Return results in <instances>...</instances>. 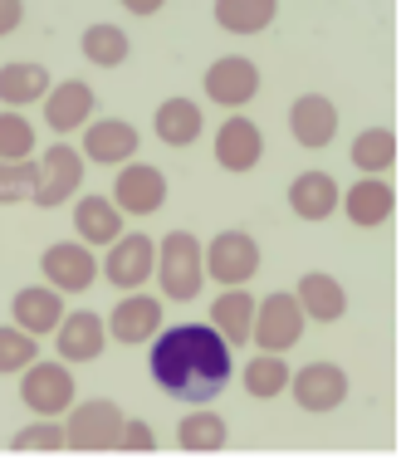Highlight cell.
I'll return each instance as SVG.
<instances>
[{
  "mask_svg": "<svg viewBox=\"0 0 406 465\" xmlns=\"http://www.w3.org/2000/svg\"><path fill=\"white\" fill-rule=\"evenodd\" d=\"M231 372H235L231 343L211 323H176V329L152 338V377L176 401L206 407L225 392Z\"/></svg>",
  "mask_w": 406,
  "mask_h": 465,
  "instance_id": "cell-1",
  "label": "cell"
},
{
  "mask_svg": "<svg viewBox=\"0 0 406 465\" xmlns=\"http://www.w3.org/2000/svg\"><path fill=\"white\" fill-rule=\"evenodd\" d=\"M152 280L162 284V299L172 304H192L206 284V265H201V241L192 231H172L162 235L157 260H152Z\"/></svg>",
  "mask_w": 406,
  "mask_h": 465,
  "instance_id": "cell-2",
  "label": "cell"
},
{
  "mask_svg": "<svg viewBox=\"0 0 406 465\" xmlns=\"http://www.w3.org/2000/svg\"><path fill=\"white\" fill-rule=\"evenodd\" d=\"M303 309L289 289H274L270 299H255V323H250V338L264 353H289V348L303 338Z\"/></svg>",
  "mask_w": 406,
  "mask_h": 465,
  "instance_id": "cell-3",
  "label": "cell"
},
{
  "mask_svg": "<svg viewBox=\"0 0 406 465\" xmlns=\"http://www.w3.org/2000/svg\"><path fill=\"white\" fill-rule=\"evenodd\" d=\"M74 372H69V362L59 358V362H40L35 358L30 368L20 372V401L35 411V417H64V411L74 407Z\"/></svg>",
  "mask_w": 406,
  "mask_h": 465,
  "instance_id": "cell-4",
  "label": "cell"
},
{
  "mask_svg": "<svg viewBox=\"0 0 406 465\" xmlns=\"http://www.w3.org/2000/svg\"><path fill=\"white\" fill-rule=\"evenodd\" d=\"M79 186H84V153H74L69 143L45 147V157L35 162V186H30L35 206L54 211V206H64Z\"/></svg>",
  "mask_w": 406,
  "mask_h": 465,
  "instance_id": "cell-5",
  "label": "cell"
},
{
  "mask_svg": "<svg viewBox=\"0 0 406 465\" xmlns=\"http://www.w3.org/2000/svg\"><path fill=\"white\" fill-rule=\"evenodd\" d=\"M118 431H123V411L118 401L94 397V401H74L69 421H64V446L69 450H118Z\"/></svg>",
  "mask_w": 406,
  "mask_h": 465,
  "instance_id": "cell-6",
  "label": "cell"
},
{
  "mask_svg": "<svg viewBox=\"0 0 406 465\" xmlns=\"http://www.w3.org/2000/svg\"><path fill=\"white\" fill-rule=\"evenodd\" d=\"M152 260H157V241L143 231H123L118 241L108 245L104 265H98V280H108L113 289H143L152 280Z\"/></svg>",
  "mask_w": 406,
  "mask_h": 465,
  "instance_id": "cell-7",
  "label": "cell"
},
{
  "mask_svg": "<svg viewBox=\"0 0 406 465\" xmlns=\"http://www.w3.org/2000/svg\"><path fill=\"white\" fill-rule=\"evenodd\" d=\"M201 265H206V280H215V284H250L260 274V245L245 231H221L206 245Z\"/></svg>",
  "mask_w": 406,
  "mask_h": 465,
  "instance_id": "cell-8",
  "label": "cell"
},
{
  "mask_svg": "<svg viewBox=\"0 0 406 465\" xmlns=\"http://www.w3.org/2000/svg\"><path fill=\"white\" fill-rule=\"evenodd\" d=\"M113 206L123 216H152L167 206V177L152 162H123L118 182H113Z\"/></svg>",
  "mask_w": 406,
  "mask_h": 465,
  "instance_id": "cell-9",
  "label": "cell"
},
{
  "mask_svg": "<svg viewBox=\"0 0 406 465\" xmlns=\"http://www.w3.org/2000/svg\"><path fill=\"white\" fill-rule=\"evenodd\" d=\"M289 392L303 411L323 417V411H338L348 401V372L338 362H309V368L289 372Z\"/></svg>",
  "mask_w": 406,
  "mask_h": 465,
  "instance_id": "cell-10",
  "label": "cell"
},
{
  "mask_svg": "<svg viewBox=\"0 0 406 465\" xmlns=\"http://www.w3.org/2000/svg\"><path fill=\"white\" fill-rule=\"evenodd\" d=\"M40 274H45V284L59 289V294H84V289L98 280V260L84 241H59L40 255Z\"/></svg>",
  "mask_w": 406,
  "mask_h": 465,
  "instance_id": "cell-11",
  "label": "cell"
},
{
  "mask_svg": "<svg viewBox=\"0 0 406 465\" xmlns=\"http://www.w3.org/2000/svg\"><path fill=\"white\" fill-rule=\"evenodd\" d=\"M104 329H108V338H118V343H128V348L152 343V338L162 333V299L128 289V294L118 299V309H108Z\"/></svg>",
  "mask_w": 406,
  "mask_h": 465,
  "instance_id": "cell-12",
  "label": "cell"
},
{
  "mask_svg": "<svg viewBox=\"0 0 406 465\" xmlns=\"http://www.w3.org/2000/svg\"><path fill=\"white\" fill-rule=\"evenodd\" d=\"M206 98L211 104H221V108H245L250 98L260 94V69H255V59H245V54H225V59H215V64L206 69Z\"/></svg>",
  "mask_w": 406,
  "mask_h": 465,
  "instance_id": "cell-13",
  "label": "cell"
},
{
  "mask_svg": "<svg viewBox=\"0 0 406 465\" xmlns=\"http://www.w3.org/2000/svg\"><path fill=\"white\" fill-rule=\"evenodd\" d=\"M137 128L128 118H94L84 123V157L98 167H123L128 157H137Z\"/></svg>",
  "mask_w": 406,
  "mask_h": 465,
  "instance_id": "cell-14",
  "label": "cell"
},
{
  "mask_svg": "<svg viewBox=\"0 0 406 465\" xmlns=\"http://www.w3.org/2000/svg\"><path fill=\"white\" fill-rule=\"evenodd\" d=\"M59 319H64V294L54 284H25L15 299H10V323L35 338L54 333Z\"/></svg>",
  "mask_w": 406,
  "mask_h": 465,
  "instance_id": "cell-15",
  "label": "cell"
},
{
  "mask_svg": "<svg viewBox=\"0 0 406 465\" xmlns=\"http://www.w3.org/2000/svg\"><path fill=\"white\" fill-rule=\"evenodd\" d=\"M94 84L88 79H59V84H49V94H45V123L54 133H79L88 118H94Z\"/></svg>",
  "mask_w": 406,
  "mask_h": 465,
  "instance_id": "cell-16",
  "label": "cell"
},
{
  "mask_svg": "<svg viewBox=\"0 0 406 465\" xmlns=\"http://www.w3.org/2000/svg\"><path fill=\"white\" fill-rule=\"evenodd\" d=\"M289 133H294V143L309 147V153L328 147L338 137V108H333V98H323V94L294 98V108H289Z\"/></svg>",
  "mask_w": 406,
  "mask_h": 465,
  "instance_id": "cell-17",
  "label": "cell"
},
{
  "mask_svg": "<svg viewBox=\"0 0 406 465\" xmlns=\"http://www.w3.org/2000/svg\"><path fill=\"white\" fill-rule=\"evenodd\" d=\"M104 343H108V329H104V319L98 313H69L64 309V319H59V329H54V348H59V358L69 362H94L98 353H104Z\"/></svg>",
  "mask_w": 406,
  "mask_h": 465,
  "instance_id": "cell-18",
  "label": "cell"
},
{
  "mask_svg": "<svg viewBox=\"0 0 406 465\" xmlns=\"http://www.w3.org/2000/svg\"><path fill=\"white\" fill-rule=\"evenodd\" d=\"M338 206L348 211V221L358 225V231H377V225H387L391 211H397V192H391L382 177H362L338 196Z\"/></svg>",
  "mask_w": 406,
  "mask_h": 465,
  "instance_id": "cell-19",
  "label": "cell"
},
{
  "mask_svg": "<svg viewBox=\"0 0 406 465\" xmlns=\"http://www.w3.org/2000/svg\"><path fill=\"white\" fill-rule=\"evenodd\" d=\"M264 157V133L250 118H225L215 133V162L225 172H255Z\"/></svg>",
  "mask_w": 406,
  "mask_h": 465,
  "instance_id": "cell-20",
  "label": "cell"
},
{
  "mask_svg": "<svg viewBox=\"0 0 406 465\" xmlns=\"http://www.w3.org/2000/svg\"><path fill=\"white\" fill-rule=\"evenodd\" d=\"M294 299H299L303 319H313V323H338L342 313H348V289H342V284H338V274H328V270L299 274Z\"/></svg>",
  "mask_w": 406,
  "mask_h": 465,
  "instance_id": "cell-21",
  "label": "cell"
},
{
  "mask_svg": "<svg viewBox=\"0 0 406 465\" xmlns=\"http://www.w3.org/2000/svg\"><path fill=\"white\" fill-rule=\"evenodd\" d=\"M338 196H342V186L328 177V172H299L294 182H289V211H294L299 221H309V225H319L328 221L338 211Z\"/></svg>",
  "mask_w": 406,
  "mask_h": 465,
  "instance_id": "cell-22",
  "label": "cell"
},
{
  "mask_svg": "<svg viewBox=\"0 0 406 465\" xmlns=\"http://www.w3.org/2000/svg\"><path fill=\"white\" fill-rule=\"evenodd\" d=\"M250 323H255V294L245 284H225L211 304V329L225 338L231 348L250 343Z\"/></svg>",
  "mask_w": 406,
  "mask_h": 465,
  "instance_id": "cell-23",
  "label": "cell"
},
{
  "mask_svg": "<svg viewBox=\"0 0 406 465\" xmlns=\"http://www.w3.org/2000/svg\"><path fill=\"white\" fill-rule=\"evenodd\" d=\"M152 128L167 147H192L201 128H206V118H201V104H192V98H162L157 113H152Z\"/></svg>",
  "mask_w": 406,
  "mask_h": 465,
  "instance_id": "cell-24",
  "label": "cell"
},
{
  "mask_svg": "<svg viewBox=\"0 0 406 465\" xmlns=\"http://www.w3.org/2000/svg\"><path fill=\"white\" fill-rule=\"evenodd\" d=\"M74 231L84 235V245H113L123 235V211L113 206V196H84L74 206Z\"/></svg>",
  "mask_w": 406,
  "mask_h": 465,
  "instance_id": "cell-25",
  "label": "cell"
},
{
  "mask_svg": "<svg viewBox=\"0 0 406 465\" xmlns=\"http://www.w3.org/2000/svg\"><path fill=\"white\" fill-rule=\"evenodd\" d=\"M45 94H49V69H45V64H30V59L0 64V108L40 104Z\"/></svg>",
  "mask_w": 406,
  "mask_h": 465,
  "instance_id": "cell-26",
  "label": "cell"
},
{
  "mask_svg": "<svg viewBox=\"0 0 406 465\" xmlns=\"http://www.w3.org/2000/svg\"><path fill=\"white\" fill-rule=\"evenodd\" d=\"M279 15V0H215V25L225 35H264Z\"/></svg>",
  "mask_w": 406,
  "mask_h": 465,
  "instance_id": "cell-27",
  "label": "cell"
},
{
  "mask_svg": "<svg viewBox=\"0 0 406 465\" xmlns=\"http://www.w3.org/2000/svg\"><path fill=\"white\" fill-rule=\"evenodd\" d=\"M352 167L367 172V177H382V172L391 167V162L401 157V143L391 128H362L358 137H352Z\"/></svg>",
  "mask_w": 406,
  "mask_h": 465,
  "instance_id": "cell-28",
  "label": "cell"
},
{
  "mask_svg": "<svg viewBox=\"0 0 406 465\" xmlns=\"http://www.w3.org/2000/svg\"><path fill=\"white\" fill-rule=\"evenodd\" d=\"M176 441H182V450H225L231 426H225V417H221V411H211V401H206V407H196V411H186V417H182Z\"/></svg>",
  "mask_w": 406,
  "mask_h": 465,
  "instance_id": "cell-29",
  "label": "cell"
},
{
  "mask_svg": "<svg viewBox=\"0 0 406 465\" xmlns=\"http://www.w3.org/2000/svg\"><path fill=\"white\" fill-rule=\"evenodd\" d=\"M289 362H284V353H260L240 368V382H245V392L250 397H260V401H270V397H279V392H289Z\"/></svg>",
  "mask_w": 406,
  "mask_h": 465,
  "instance_id": "cell-30",
  "label": "cell"
},
{
  "mask_svg": "<svg viewBox=\"0 0 406 465\" xmlns=\"http://www.w3.org/2000/svg\"><path fill=\"white\" fill-rule=\"evenodd\" d=\"M79 49H84V59H88V64H98V69H118L123 59H128L133 40H128V35L118 30V25L98 20V25H88V30H84Z\"/></svg>",
  "mask_w": 406,
  "mask_h": 465,
  "instance_id": "cell-31",
  "label": "cell"
},
{
  "mask_svg": "<svg viewBox=\"0 0 406 465\" xmlns=\"http://www.w3.org/2000/svg\"><path fill=\"white\" fill-rule=\"evenodd\" d=\"M0 157L5 162L35 157V123L20 118V108H0Z\"/></svg>",
  "mask_w": 406,
  "mask_h": 465,
  "instance_id": "cell-32",
  "label": "cell"
},
{
  "mask_svg": "<svg viewBox=\"0 0 406 465\" xmlns=\"http://www.w3.org/2000/svg\"><path fill=\"white\" fill-rule=\"evenodd\" d=\"M35 358H40V338L15 329V323H5V329H0V377H5V372H25Z\"/></svg>",
  "mask_w": 406,
  "mask_h": 465,
  "instance_id": "cell-33",
  "label": "cell"
},
{
  "mask_svg": "<svg viewBox=\"0 0 406 465\" xmlns=\"http://www.w3.org/2000/svg\"><path fill=\"white\" fill-rule=\"evenodd\" d=\"M10 450H20V456H30V450H64V426L54 417H40L10 436Z\"/></svg>",
  "mask_w": 406,
  "mask_h": 465,
  "instance_id": "cell-34",
  "label": "cell"
},
{
  "mask_svg": "<svg viewBox=\"0 0 406 465\" xmlns=\"http://www.w3.org/2000/svg\"><path fill=\"white\" fill-rule=\"evenodd\" d=\"M30 186H35V157H20V162L0 157V206L30 201Z\"/></svg>",
  "mask_w": 406,
  "mask_h": 465,
  "instance_id": "cell-35",
  "label": "cell"
},
{
  "mask_svg": "<svg viewBox=\"0 0 406 465\" xmlns=\"http://www.w3.org/2000/svg\"><path fill=\"white\" fill-rule=\"evenodd\" d=\"M118 450H137V456H147V450H157V431L143 421V417H123V431H118Z\"/></svg>",
  "mask_w": 406,
  "mask_h": 465,
  "instance_id": "cell-36",
  "label": "cell"
},
{
  "mask_svg": "<svg viewBox=\"0 0 406 465\" xmlns=\"http://www.w3.org/2000/svg\"><path fill=\"white\" fill-rule=\"evenodd\" d=\"M20 20H25V0H0V40L10 30H20Z\"/></svg>",
  "mask_w": 406,
  "mask_h": 465,
  "instance_id": "cell-37",
  "label": "cell"
},
{
  "mask_svg": "<svg viewBox=\"0 0 406 465\" xmlns=\"http://www.w3.org/2000/svg\"><path fill=\"white\" fill-rule=\"evenodd\" d=\"M162 5H167V0H123V10H133V15H157Z\"/></svg>",
  "mask_w": 406,
  "mask_h": 465,
  "instance_id": "cell-38",
  "label": "cell"
}]
</instances>
